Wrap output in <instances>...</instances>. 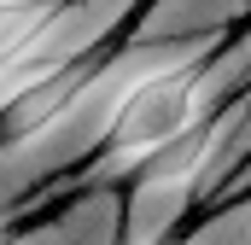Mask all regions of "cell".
Wrapping results in <instances>:
<instances>
[{"mask_svg":"<svg viewBox=\"0 0 251 245\" xmlns=\"http://www.w3.org/2000/svg\"><path fill=\"white\" fill-rule=\"evenodd\" d=\"M6 245H123V187H94L64 198V210L6 228Z\"/></svg>","mask_w":251,"mask_h":245,"instance_id":"cell-1","label":"cell"}]
</instances>
